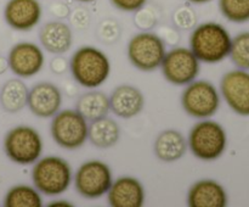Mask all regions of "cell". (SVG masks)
I'll return each mask as SVG.
<instances>
[{
    "instance_id": "obj_3",
    "label": "cell",
    "mask_w": 249,
    "mask_h": 207,
    "mask_svg": "<svg viewBox=\"0 0 249 207\" xmlns=\"http://www.w3.org/2000/svg\"><path fill=\"white\" fill-rule=\"evenodd\" d=\"M73 174L70 163L60 156H46L34 162L33 185L46 196L61 195L70 188Z\"/></svg>"
},
{
    "instance_id": "obj_14",
    "label": "cell",
    "mask_w": 249,
    "mask_h": 207,
    "mask_svg": "<svg viewBox=\"0 0 249 207\" xmlns=\"http://www.w3.org/2000/svg\"><path fill=\"white\" fill-rule=\"evenodd\" d=\"M61 105L62 93L53 83H36L32 89H29L27 106L34 116L50 118L60 111Z\"/></svg>"
},
{
    "instance_id": "obj_11",
    "label": "cell",
    "mask_w": 249,
    "mask_h": 207,
    "mask_svg": "<svg viewBox=\"0 0 249 207\" xmlns=\"http://www.w3.org/2000/svg\"><path fill=\"white\" fill-rule=\"evenodd\" d=\"M220 93L228 106L240 116H249V72L232 70L223 75Z\"/></svg>"
},
{
    "instance_id": "obj_31",
    "label": "cell",
    "mask_w": 249,
    "mask_h": 207,
    "mask_svg": "<svg viewBox=\"0 0 249 207\" xmlns=\"http://www.w3.org/2000/svg\"><path fill=\"white\" fill-rule=\"evenodd\" d=\"M50 67L53 73L62 75L66 71V68H67V61H66V58L63 57V56L56 55V57H53V61H51Z\"/></svg>"
},
{
    "instance_id": "obj_6",
    "label": "cell",
    "mask_w": 249,
    "mask_h": 207,
    "mask_svg": "<svg viewBox=\"0 0 249 207\" xmlns=\"http://www.w3.org/2000/svg\"><path fill=\"white\" fill-rule=\"evenodd\" d=\"M167 49L162 37L150 31L135 34L129 40L126 55L134 67L143 72H151L160 67Z\"/></svg>"
},
{
    "instance_id": "obj_17",
    "label": "cell",
    "mask_w": 249,
    "mask_h": 207,
    "mask_svg": "<svg viewBox=\"0 0 249 207\" xmlns=\"http://www.w3.org/2000/svg\"><path fill=\"white\" fill-rule=\"evenodd\" d=\"M229 197L225 188L213 179H202L191 185L187 192L190 207H225Z\"/></svg>"
},
{
    "instance_id": "obj_13",
    "label": "cell",
    "mask_w": 249,
    "mask_h": 207,
    "mask_svg": "<svg viewBox=\"0 0 249 207\" xmlns=\"http://www.w3.org/2000/svg\"><path fill=\"white\" fill-rule=\"evenodd\" d=\"M43 7L39 0H9L4 7V19L15 31H31L40 22Z\"/></svg>"
},
{
    "instance_id": "obj_16",
    "label": "cell",
    "mask_w": 249,
    "mask_h": 207,
    "mask_svg": "<svg viewBox=\"0 0 249 207\" xmlns=\"http://www.w3.org/2000/svg\"><path fill=\"white\" fill-rule=\"evenodd\" d=\"M109 107L121 118H133L145 107V96L139 88L131 84H121L114 88L109 96Z\"/></svg>"
},
{
    "instance_id": "obj_15",
    "label": "cell",
    "mask_w": 249,
    "mask_h": 207,
    "mask_svg": "<svg viewBox=\"0 0 249 207\" xmlns=\"http://www.w3.org/2000/svg\"><path fill=\"white\" fill-rule=\"evenodd\" d=\"M145 188L134 177H119L112 182L107 191V201L112 207H142L145 205Z\"/></svg>"
},
{
    "instance_id": "obj_29",
    "label": "cell",
    "mask_w": 249,
    "mask_h": 207,
    "mask_svg": "<svg viewBox=\"0 0 249 207\" xmlns=\"http://www.w3.org/2000/svg\"><path fill=\"white\" fill-rule=\"evenodd\" d=\"M116 9L125 12H135L136 10L145 6L147 0H111Z\"/></svg>"
},
{
    "instance_id": "obj_27",
    "label": "cell",
    "mask_w": 249,
    "mask_h": 207,
    "mask_svg": "<svg viewBox=\"0 0 249 207\" xmlns=\"http://www.w3.org/2000/svg\"><path fill=\"white\" fill-rule=\"evenodd\" d=\"M97 36H99L100 40L105 44L111 45V44L116 43L121 37V27H119L118 22L112 19H104L97 29Z\"/></svg>"
},
{
    "instance_id": "obj_10",
    "label": "cell",
    "mask_w": 249,
    "mask_h": 207,
    "mask_svg": "<svg viewBox=\"0 0 249 207\" xmlns=\"http://www.w3.org/2000/svg\"><path fill=\"white\" fill-rule=\"evenodd\" d=\"M113 182L109 166L100 160L87 161L74 174V187L78 194L87 199H99L107 194Z\"/></svg>"
},
{
    "instance_id": "obj_21",
    "label": "cell",
    "mask_w": 249,
    "mask_h": 207,
    "mask_svg": "<svg viewBox=\"0 0 249 207\" xmlns=\"http://www.w3.org/2000/svg\"><path fill=\"white\" fill-rule=\"evenodd\" d=\"M75 110L87 119L88 122L96 121L107 116L111 111L109 107V96H107L104 92L96 89H90L84 93L78 99Z\"/></svg>"
},
{
    "instance_id": "obj_35",
    "label": "cell",
    "mask_w": 249,
    "mask_h": 207,
    "mask_svg": "<svg viewBox=\"0 0 249 207\" xmlns=\"http://www.w3.org/2000/svg\"><path fill=\"white\" fill-rule=\"evenodd\" d=\"M77 1H80V2H91V1H94V0H77Z\"/></svg>"
},
{
    "instance_id": "obj_19",
    "label": "cell",
    "mask_w": 249,
    "mask_h": 207,
    "mask_svg": "<svg viewBox=\"0 0 249 207\" xmlns=\"http://www.w3.org/2000/svg\"><path fill=\"white\" fill-rule=\"evenodd\" d=\"M187 141L185 136L175 129H167L158 134L153 144L156 156L163 162H175L185 155Z\"/></svg>"
},
{
    "instance_id": "obj_34",
    "label": "cell",
    "mask_w": 249,
    "mask_h": 207,
    "mask_svg": "<svg viewBox=\"0 0 249 207\" xmlns=\"http://www.w3.org/2000/svg\"><path fill=\"white\" fill-rule=\"evenodd\" d=\"M190 4H206V2L212 1V0H186Z\"/></svg>"
},
{
    "instance_id": "obj_25",
    "label": "cell",
    "mask_w": 249,
    "mask_h": 207,
    "mask_svg": "<svg viewBox=\"0 0 249 207\" xmlns=\"http://www.w3.org/2000/svg\"><path fill=\"white\" fill-rule=\"evenodd\" d=\"M229 56L236 67L249 70V32H242L232 38Z\"/></svg>"
},
{
    "instance_id": "obj_7",
    "label": "cell",
    "mask_w": 249,
    "mask_h": 207,
    "mask_svg": "<svg viewBox=\"0 0 249 207\" xmlns=\"http://www.w3.org/2000/svg\"><path fill=\"white\" fill-rule=\"evenodd\" d=\"M88 121L77 110H61L53 116L50 133L58 146L67 150L79 149L88 140Z\"/></svg>"
},
{
    "instance_id": "obj_33",
    "label": "cell",
    "mask_w": 249,
    "mask_h": 207,
    "mask_svg": "<svg viewBox=\"0 0 249 207\" xmlns=\"http://www.w3.org/2000/svg\"><path fill=\"white\" fill-rule=\"evenodd\" d=\"M9 68V62H7V57L4 56H0V75L6 72V70Z\"/></svg>"
},
{
    "instance_id": "obj_4",
    "label": "cell",
    "mask_w": 249,
    "mask_h": 207,
    "mask_svg": "<svg viewBox=\"0 0 249 207\" xmlns=\"http://www.w3.org/2000/svg\"><path fill=\"white\" fill-rule=\"evenodd\" d=\"M187 145L191 152L199 160H218L226 150L228 134L220 123L204 118L191 128Z\"/></svg>"
},
{
    "instance_id": "obj_23",
    "label": "cell",
    "mask_w": 249,
    "mask_h": 207,
    "mask_svg": "<svg viewBox=\"0 0 249 207\" xmlns=\"http://www.w3.org/2000/svg\"><path fill=\"white\" fill-rule=\"evenodd\" d=\"M6 207H41L43 199L36 187L27 184H18L12 187L6 192L4 199Z\"/></svg>"
},
{
    "instance_id": "obj_24",
    "label": "cell",
    "mask_w": 249,
    "mask_h": 207,
    "mask_svg": "<svg viewBox=\"0 0 249 207\" xmlns=\"http://www.w3.org/2000/svg\"><path fill=\"white\" fill-rule=\"evenodd\" d=\"M219 10L228 21L233 23L249 21V0H219Z\"/></svg>"
},
{
    "instance_id": "obj_9",
    "label": "cell",
    "mask_w": 249,
    "mask_h": 207,
    "mask_svg": "<svg viewBox=\"0 0 249 207\" xmlns=\"http://www.w3.org/2000/svg\"><path fill=\"white\" fill-rule=\"evenodd\" d=\"M162 73L173 85H187L194 82L201 71V61L194 51L185 46H175L165 53L162 61Z\"/></svg>"
},
{
    "instance_id": "obj_2",
    "label": "cell",
    "mask_w": 249,
    "mask_h": 207,
    "mask_svg": "<svg viewBox=\"0 0 249 207\" xmlns=\"http://www.w3.org/2000/svg\"><path fill=\"white\" fill-rule=\"evenodd\" d=\"M70 70L78 84L87 89H96L108 79L111 61L100 49L84 45L72 55Z\"/></svg>"
},
{
    "instance_id": "obj_18",
    "label": "cell",
    "mask_w": 249,
    "mask_h": 207,
    "mask_svg": "<svg viewBox=\"0 0 249 207\" xmlns=\"http://www.w3.org/2000/svg\"><path fill=\"white\" fill-rule=\"evenodd\" d=\"M39 40L46 51L53 55H62L72 46V29L66 22L50 21L41 27Z\"/></svg>"
},
{
    "instance_id": "obj_22",
    "label": "cell",
    "mask_w": 249,
    "mask_h": 207,
    "mask_svg": "<svg viewBox=\"0 0 249 207\" xmlns=\"http://www.w3.org/2000/svg\"><path fill=\"white\" fill-rule=\"evenodd\" d=\"M29 89L19 78L9 79L0 90V104L9 113H16L27 106Z\"/></svg>"
},
{
    "instance_id": "obj_12",
    "label": "cell",
    "mask_w": 249,
    "mask_h": 207,
    "mask_svg": "<svg viewBox=\"0 0 249 207\" xmlns=\"http://www.w3.org/2000/svg\"><path fill=\"white\" fill-rule=\"evenodd\" d=\"M9 68L19 78H31L39 73L45 63L41 48L31 41L17 43L7 55Z\"/></svg>"
},
{
    "instance_id": "obj_1",
    "label": "cell",
    "mask_w": 249,
    "mask_h": 207,
    "mask_svg": "<svg viewBox=\"0 0 249 207\" xmlns=\"http://www.w3.org/2000/svg\"><path fill=\"white\" fill-rule=\"evenodd\" d=\"M231 38L228 29L216 22L197 24L190 36V49L201 62L218 63L230 54Z\"/></svg>"
},
{
    "instance_id": "obj_26",
    "label": "cell",
    "mask_w": 249,
    "mask_h": 207,
    "mask_svg": "<svg viewBox=\"0 0 249 207\" xmlns=\"http://www.w3.org/2000/svg\"><path fill=\"white\" fill-rule=\"evenodd\" d=\"M172 21L178 29L191 31L197 26V14L191 5H180L173 11Z\"/></svg>"
},
{
    "instance_id": "obj_5",
    "label": "cell",
    "mask_w": 249,
    "mask_h": 207,
    "mask_svg": "<svg viewBox=\"0 0 249 207\" xmlns=\"http://www.w3.org/2000/svg\"><path fill=\"white\" fill-rule=\"evenodd\" d=\"M4 150L7 157L17 165H34L43 153V139L33 127L22 124L7 132Z\"/></svg>"
},
{
    "instance_id": "obj_8",
    "label": "cell",
    "mask_w": 249,
    "mask_h": 207,
    "mask_svg": "<svg viewBox=\"0 0 249 207\" xmlns=\"http://www.w3.org/2000/svg\"><path fill=\"white\" fill-rule=\"evenodd\" d=\"M181 105L189 116L197 119L213 117L220 107V93L208 80H196L185 85Z\"/></svg>"
},
{
    "instance_id": "obj_20",
    "label": "cell",
    "mask_w": 249,
    "mask_h": 207,
    "mask_svg": "<svg viewBox=\"0 0 249 207\" xmlns=\"http://www.w3.org/2000/svg\"><path fill=\"white\" fill-rule=\"evenodd\" d=\"M121 138V128L114 119L105 116L90 122L88 128V139L94 146L108 149L116 145Z\"/></svg>"
},
{
    "instance_id": "obj_28",
    "label": "cell",
    "mask_w": 249,
    "mask_h": 207,
    "mask_svg": "<svg viewBox=\"0 0 249 207\" xmlns=\"http://www.w3.org/2000/svg\"><path fill=\"white\" fill-rule=\"evenodd\" d=\"M134 23H135L136 28L141 29L142 32L150 31L157 24V16L155 14V10L146 7V5L141 9L136 10L135 16H134Z\"/></svg>"
},
{
    "instance_id": "obj_32",
    "label": "cell",
    "mask_w": 249,
    "mask_h": 207,
    "mask_svg": "<svg viewBox=\"0 0 249 207\" xmlns=\"http://www.w3.org/2000/svg\"><path fill=\"white\" fill-rule=\"evenodd\" d=\"M48 206H50V207H53V206H65V207L70 206V207H72L73 205L71 204V202H68L67 200H55V201L48 204Z\"/></svg>"
},
{
    "instance_id": "obj_30",
    "label": "cell",
    "mask_w": 249,
    "mask_h": 207,
    "mask_svg": "<svg viewBox=\"0 0 249 207\" xmlns=\"http://www.w3.org/2000/svg\"><path fill=\"white\" fill-rule=\"evenodd\" d=\"M71 22H72L73 26L78 29L87 28L88 24H89L90 22L89 12H88L85 9L79 7V9L75 10V11L72 14V16H71Z\"/></svg>"
}]
</instances>
